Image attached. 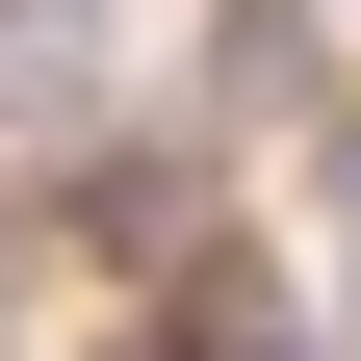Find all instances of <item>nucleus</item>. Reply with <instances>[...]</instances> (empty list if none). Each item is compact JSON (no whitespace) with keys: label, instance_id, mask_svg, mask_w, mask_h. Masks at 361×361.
Returning <instances> with one entry per match:
<instances>
[{"label":"nucleus","instance_id":"obj_4","mask_svg":"<svg viewBox=\"0 0 361 361\" xmlns=\"http://www.w3.org/2000/svg\"><path fill=\"white\" fill-rule=\"evenodd\" d=\"M0 26H26V0H0Z\"/></svg>","mask_w":361,"mask_h":361},{"label":"nucleus","instance_id":"obj_2","mask_svg":"<svg viewBox=\"0 0 361 361\" xmlns=\"http://www.w3.org/2000/svg\"><path fill=\"white\" fill-rule=\"evenodd\" d=\"M155 78L233 129V155H310V129L361 104V0H180V52H155Z\"/></svg>","mask_w":361,"mask_h":361},{"label":"nucleus","instance_id":"obj_1","mask_svg":"<svg viewBox=\"0 0 361 361\" xmlns=\"http://www.w3.org/2000/svg\"><path fill=\"white\" fill-rule=\"evenodd\" d=\"M104 310H129V361H336V258H310L258 180L207 207V233H155Z\"/></svg>","mask_w":361,"mask_h":361},{"label":"nucleus","instance_id":"obj_3","mask_svg":"<svg viewBox=\"0 0 361 361\" xmlns=\"http://www.w3.org/2000/svg\"><path fill=\"white\" fill-rule=\"evenodd\" d=\"M104 104H155V0H26L0 26V180H52Z\"/></svg>","mask_w":361,"mask_h":361}]
</instances>
